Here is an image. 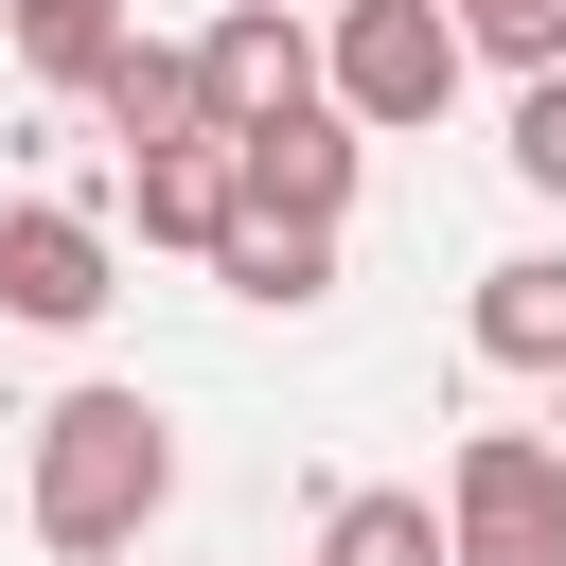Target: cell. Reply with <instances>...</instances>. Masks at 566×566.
Instances as JSON below:
<instances>
[{"instance_id": "6da1fadb", "label": "cell", "mask_w": 566, "mask_h": 566, "mask_svg": "<svg viewBox=\"0 0 566 566\" xmlns=\"http://www.w3.org/2000/svg\"><path fill=\"white\" fill-rule=\"evenodd\" d=\"M159 495H177V424L142 389H71L35 424V548L53 566H124L159 531Z\"/></svg>"}, {"instance_id": "7a4b0ae2", "label": "cell", "mask_w": 566, "mask_h": 566, "mask_svg": "<svg viewBox=\"0 0 566 566\" xmlns=\"http://www.w3.org/2000/svg\"><path fill=\"white\" fill-rule=\"evenodd\" d=\"M460 18L442 0H318V88L354 106V124H442L460 106Z\"/></svg>"}, {"instance_id": "3957f363", "label": "cell", "mask_w": 566, "mask_h": 566, "mask_svg": "<svg viewBox=\"0 0 566 566\" xmlns=\"http://www.w3.org/2000/svg\"><path fill=\"white\" fill-rule=\"evenodd\" d=\"M442 531H460V566H566V442L478 424L442 460Z\"/></svg>"}, {"instance_id": "277c9868", "label": "cell", "mask_w": 566, "mask_h": 566, "mask_svg": "<svg viewBox=\"0 0 566 566\" xmlns=\"http://www.w3.org/2000/svg\"><path fill=\"white\" fill-rule=\"evenodd\" d=\"M124 283H106V212H71V195H0V318L18 336H88Z\"/></svg>"}, {"instance_id": "5b68a950", "label": "cell", "mask_w": 566, "mask_h": 566, "mask_svg": "<svg viewBox=\"0 0 566 566\" xmlns=\"http://www.w3.org/2000/svg\"><path fill=\"white\" fill-rule=\"evenodd\" d=\"M195 71H212V124L248 142V124L318 106V18H283V0H230V18L195 35Z\"/></svg>"}, {"instance_id": "8992f818", "label": "cell", "mask_w": 566, "mask_h": 566, "mask_svg": "<svg viewBox=\"0 0 566 566\" xmlns=\"http://www.w3.org/2000/svg\"><path fill=\"white\" fill-rule=\"evenodd\" d=\"M230 177H248V212H318V230H336V212H354V106L318 88V106H283V124H248Z\"/></svg>"}, {"instance_id": "52a82bcc", "label": "cell", "mask_w": 566, "mask_h": 566, "mask_svg": "<svg viewBox=\"0 0 566 566\" xmlns=\"http://www.w3.org/2000/svg\"><path fill=\"white\" fill-rule=\"evenodd\" d=\"M88 106H106V142H124V159H159V142H230V124H212V71H195V53H159V35H106Z\"/></svg>"}, {"instance_id": "ba28073f", "label": "cell", "mask_w": 566, "mask_h": 566, "mask_svg": "<svg viewBox=\"0 0 566 566\" xmlns=\"http://www.w3.org/2000/svg\"><path fill=\"white\" fill-rule=\"evenodd\" d=\"M212 283H230V301H265V318H301V301H336V230H318V212H248V195H230Z\"/></svg>"}, {"instance_id": "9c48e42d", "label": "cell", "mask_w": 566, "mask_h": 566, "mask_svg": "<svg viewBox=\"0 0 566 566\" xmlns=\"http://www.w3.org/2000/svg\"><path fill=\"white\" fill-rule=\"evenodd\" d=\"M230 142H159V159H124V212H142V248H212L230 230Z\"/></svg>"}, {"instance_id": "30bf717a", "label": "cell", "mask_w": 566, "mask_h": 566, "mask_svg": "<svg viewBox=\"0 0 566 566\" xmlns=\"http://www.w3.org/2000/svg\"><path fill=\"white\" fill-rule=\"evenodd\" d=\"M478 354H495V371H566V248L478 265Z\"/></svg>"}, {"instance_id": "8fae6325", "label": "cell", "mask_w": 566, "mask_h": 566, "mask_svg": "<svg viewBox=\"0 0 566 566\" xmlns=\"http://www.w3.org/2000/svg\"><path fill=\"white\" fill-rule=\"evenodd\" d=\"M318 566H460V531H442L407 478H354V495L318 513Z\"/></svg>"}, {"instance_id": "7c38bea8", "label": "cell", "mask_w": 566, "mask_h": 566, "mask_svg": "<svg viewBox=\"0 0 566 566\" xmlns=\"http://www.w3.org/2000/svg\"><path fill=\"white\" fill-rule=\"evenodd\" d=\"M0 35H18L53 88H88V71H106V35H124V0H0Z\"/></svg>"}, {"instance_id": "4fadbf2b", "label": "cell", "mask_w": 566, "mask_h": 566, "mask_svg": "<svg viewBox=\"0 0 566 566\" xmlns=\"http://www.w3.org/2000/svg\"><path fill=\"white\" fill-rule=\"evenodd\" d=\"M460 18V53H495V71H566V0H442Z\"/></svg>"}, {"instance_id": "5bb4252c", "label": "cell", "mask_w": 566, "mask_h": 566, "mask_svg": "<svg viewBox=\"0 0 566 566\" xmlns=\"http://www.w3.org/2000/svg\"><path fill=\"white\" fill-rule=\"evenodd\" d=\"M513 177L566 195V71H513Z\"/></svg>"}, {"instance_id": "9a60e30c", "label": "cell", "mask_w": 566, "mask_h": 566, "mask_svg": "<svg viewBox=\"0 0 566 566\" xmlns=\"http://www.w3.org/2000/svg\"><path fill=\"white\" fill-rule=\"evenodd\" d=\"M548 389H566V371H548Z\"/></svg>"}]
</instances>
